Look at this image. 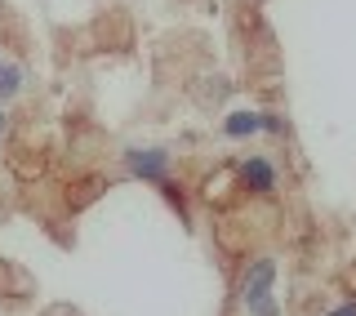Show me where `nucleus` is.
Instances as JSON below:
<instances>
[{
  "mask_svg": "<svg viewBox=\"0 0 356 316\" xmlns=\"http://www.w3.org/2000/svg\"><path fill=\"white\" fill-rule=\"evenodd\" d=\"M276 258H254L241 272V308L245 316H281V299H276Z\"/></svg>",
  "mask_w": 356,
  "mask_h": 316,
  "instance_id": "obj_1",
  "label": "nucleus"
},
{
  "mask_svg": "<svg viewBox=\"0 0 356 316\" xmlns=\"http://www.w3.org/2000/svg\"><path fill=\"white\" fill-rule=\"evenodd\" d=\"M120 165H125L129 178L161 187V183H170V174H174V152L170 148H143V143H134V148L120 152Z\"/></svg>",
  "mask_w": 356,
  "mask_h": 316,
  "instance_id": "obj_2",
  "label": "nucleus"
},
{
  "mask_svg": "<svg viewBox=\"0 0 356 316\" xmlns=\"http://www.w3.org/2000/svg\"><path fill=\"white\" fill-rule=\"evenodd\" d=\"M236 183L250 191V196H272L281 187V165L272 156H245L236 165Z\"/></svg>",
  "mask_w": 356,
  "mask_h": 316,
  "instance_id": "obj_3",
  "label": "nucleus"
},
{
  "mask_svg": "<svg viewBox=\"0 0 356 316\" xmlns=\"http://www.w3.org/2000/svg\"><path fill=\"white\" fill-rule=\"evenodd\" d=\"M263 129H267V111H259V107H232L222 116V139H232V143H250Z\"/></svg>",
  "mask_w": 356,
  "mask_h": 316,
  "instance_id": "obj_4",
  "label": "nucleus"
},
{
  "mask_svg": "<svg viewBox=\"0 0 356 316\" xmlns=\"http://www.w3.org/2000/svg\"><path fill=\"white\" fill-rule=\"evenodd\" d=\"M22 89H27V67L0 54V107H9Z\"/></svg>",
  "mask_w": 356,
  "mask_h": 316,
  "instance_id": "obj_5",
  "label": "nucleus"
},
{
  "mask_svg": "<svg viewBox=\"0 0 356 316\" xmlns=\"http://www.w3.org/2000/svg\"><path fill=\"white\" fill-rule=\"evenodd\" d=\"M325 316H356V303L348 299V303H339V308H330Z\"/></svg>",
  "mask_w": 356,
  "mask_h": 316,
  "instance_id": "obj_6",
  "label": "nucleus"
},
{
  "mask_svg": "<svg viewBox=\"0 0 356 316\" xmlns=\"http://www.w3.org/2000/svg\"><path fill=\"white\" fill-rule=\"evenodd\" d=\"M5 129H9V116H5V107H0V143H5Z\"/></svg>",
  "mask_w": 356,
  "mask_h": 316,
  "instance_id": "obj_7",
  "label": "nucleus"
}]
</instances>
